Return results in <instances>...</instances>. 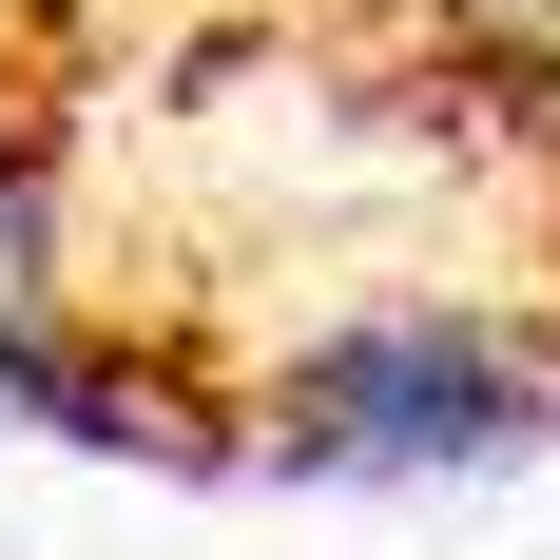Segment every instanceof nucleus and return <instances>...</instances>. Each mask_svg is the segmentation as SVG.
Wrapping results in <instances>:
<instances>
[{
	"label": "nucleus",
	"instance_id": "1",
	"mask_svg": "<svg viewBox=\"0 0 560 560\" xmlns=\"http://www.w3.org/2000/svg\"><path fill=\"white\" fill-rule=\"evenodd\" d=\"M560 348H522L503 310L464 290H368L252 387V464H310V483H445V464L541 445Z\"/></svg>",
	"mask_w": 560,
	"mask_h": 560
},
{
	"label": "nucleus",
	"instance_id": "2",
	"mask_svg": "<svg viewBox=\"0 0 560 560\" xmlns=\"http://www.w3.org/2000/svg\"><path fill=\"white\" fill-rule=\"evenodd\" d=\"M406 39L464 58L503 116H560V0H406Z\"/></svg>",
	"mask_w": 560,
	"mask_h": 560
}]
</instances>
